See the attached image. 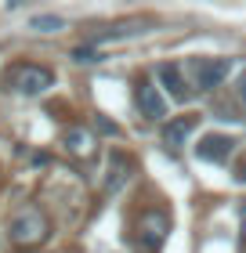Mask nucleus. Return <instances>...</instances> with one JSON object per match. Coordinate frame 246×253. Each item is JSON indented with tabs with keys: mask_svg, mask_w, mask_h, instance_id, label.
Segmentation results:
<instances>
[{
	"mask_svg": "<svg viewBox=\"0 0 246 253\" xmlns=\"http://www.w3.org/2000/svg\"><path fill=\"white\" fill-rule=\"evenodd\" d=\"M243 243H246V217H243Z\"/></svg>",
	"mask_w": 246,
	"mask_h": 253,
	"instance_id": "obj_15",
	"label": "nucleus"
},
{
	"mask_svg": "<svg viewBox=\"0 0 246 253\" xmlns=\"http://www.w3.org/2000/svg\"><path fill=\"white\" fill-rule=\"evenodd\" d=\"M48 239V217L37 206H26L15 221H11V243L15 246H40Z\"/></svg>",
	"mask_w": 246,
	"mask_h": 253,
	"instance_id": "obj_2",
	"label": "nucleus"
},
{
	"mask_svg": "<svg viewBox=\"0 0 246 253\" xmlns=\"http://www.w3.org/2000/svg\"><path fill=\"white\" fill-rule=\"evenodd\" d=\"M98 126H101L105 134H120V126H116V123H109V120H98Z\"/></svg>",
	"mask_w": 246,
	"mask_h": 253,
	"instance_id": "obj_13",
	"label": "nucleus"
},
{
	"mask_svg": "<svg viewBox=\"0 0 246 253\" xmlns=\"http://www.w3.org/2000/svg\"><path fill=\"white\" fill-rule=\"evenodd\" d=\"M62 26H65V22L58 15H37V18H33V29H37V33H58Z\"/></svg>",
	"mask_w": 246,
	"mask_h": 253,
	"instance_id": "obj_11",
	"label": "nucleus"
},
{
	"mask_svg": "<svg viewBox=\"0 0 246 253\" xmlns=\"http://www.w3.org/2000/svg\"><path fill=\"white\" fill-rule=\"evenodd\" d=\"M239 90H243V101H246V76H243V87H239Z\"/></svg>",
	"mask_w": 246,
	"mask_h": 253,
	"instance_id": "obj_14",
	"label": "nucleus"
},
{
	"mask_svg": "<svg viewBox=\"0 0 246 253\" xmlns=\"http://www.w3.org/2000/svg\"><path fill=\"white\" fill-rule=\"evenodd\" d=\"M159 80L167 84V90H170L174 101H189V98H192L189 84L181 80V65H159Z\"/></svg>",
	"mask_w": 246,
	"mask_h": 253,
	"instance_id": "obj_7",
	"label": "nucleus"
},
{
	"mask_svg": "<svg viewBox=\"0 0 246 253\" xmlns=\"http://www.w3.org/2000/svg\"><path fill=\"white\" fill-rule=\"evenodd\" d=\"M228 73H232V58H199L192 62V87L214 90L228 80Z\"/></svg>",
	"mask_w": 246,
	"mask_h": 253,
	"instance_id": "obj_3",
	"label": "nucleus"
},
{
	"mask_svg": "<svg viewBox=\"0 0 246 253\" xmlns=\"http://www.w3.org/2000/svg\"><path fill=\"white\" fill-rule=\"evenodd\" d=\"M73 58H76V62H98L101 54H98L95 47H76V51H73Z\"/></svg>",
	"mask_w": 246,
	"mask_h": 253,
	"instance_id": "obj_12",
	"label": "nucleus"
},
{
	"mask_svg": "<svg viewBox=\"0 0 246 253\" xmlns=\"http://www.w3.org/2000/svg\"><path fill=\"white\" fill-rule=\"evenodd\" d=\"M138 109H142V116H148V120H163L167 116V101H163L156 84H148V80L138 84Z\"/></svg>",
	"mask_w": 246,
	"mask_h": 253,
	"instance_id": "obj_5",
	"label": "nucleus"
},
{
	"mask_svg": "<svg viewBox=\"0 0 246 253\" xmlns=\"http://www.w3.org/2000/svg\"><path fill=\"white\" fill-rule=\"evenodd\" d=\"M192 130H196V120L192 116H178V120H170L167 126H163V141H167L170 148H181L185 141H189Z\"/></svg>",
	"mask_w": 246,
	"mask_h": 253,
	"instance_id": "obj_8",
	"label": "nucleus"
},
{
	"mask_svg": "<svg viewBox=\"0 0 246 253\" xmlns=\"http://www.w3.org/2000/svg\"><path fill=\"white\" fill-rule=\"evenodd\" d=\"M138 235H142V246H145V250H159L163 239L170 235V217L163 213V210H148V213H142Z\"/></svg>",
	"mask_w": 246,
	"mask_h": 253,
	"instance_id": "obj_4",
	"label": "nucleus"
},
{
	"mask_svg": "<svg viewBox=\"0 0 246 253\" xmlns=\"http://www.w3.org/2000/svg\"><path fill=\"white\" fill-rule=\"evenodd\" d=\"M232 137H225V134H206L203 141L196 145V152H199V159H210V163H217V159H225L228 152H232Z\"/></svg>",
	"mask_w": 246,
	"mask_h": 253,
	"instance_id": "obj_6",
	"label": "nucleus"
},
{
	"mask_svg": "<svg viewBox=\"0 0 246 253\" xmlns=\"http://www.w3.org/2000/svg\"><path fill=\"white\" fill-rule=\"evenodd\" d=\"M65 148L73 156H91L95 152V137H91V130H84V126H73V130H65Z\"/></svg>",
	"mask_w": 246,
	"mask_h": 253,
	"instance_id": "obj_10",
	"label": "nucleus"
},
{
	"mask_svg": "<svg viewBox=\"0 0 246 253\" xmlns=\"http://www.w3.org/2000/svg\"><path fill=\"white\" fill-rule=\"evenodd\" d=\"M7 87L26 98H37L54 87V73L44 65H15V69H7Z\"/></svg>",
	"mask_w": 246,
	"mask_h": 253,
	"instance_id": "obj_1",
	"label": "nucleus"
},
{
	"mask_svg": "<svg viewBox=\"0 0 246 253\" xmlns=\"http://www.w3.org/2000/svg\"><path fill=\"white\" fill-rule=\"evenodd\" d=\"M127 177H131V159H127L123 152H116V156L109 159V177H105V188H109V192H120Z\"/></svg>",
	"mask_w": 246,
	"mask_h": 253,
	"instance_id": "obj_9",
	"label": "nucleus"
}]
</instances>
